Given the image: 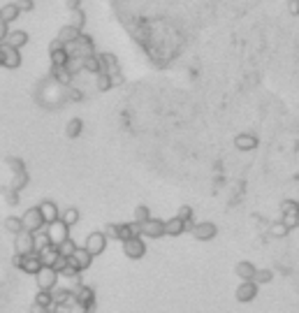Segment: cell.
<instances>
[{
	"label": "cell",
	"mask_w": 299,
	"mask_h": 313,
	"mask_svg": "<svg viewBox=\"0 0 299 313\" xmlns=\"http://www.w3.org/2000/svg\"><path fill=\"white\" fill-rule=\"evenodd\" d=\"M84 70L86 72H93V74H100V58H98V54H93V56H88V58H84Z\"/></svg>",
	"instance_id": "36"
},
{
	"label": "cell",
	"mask_w": 299,
	"mask_h": 313,
	"mask_svg": "<svg viewBox=\"0 0 299 313\" xmlns=\"http://www.w3.org/2000/svg\"><path fill=\"white\" fill-rule=\"evenodd\" d=\"M5 230L10 232V234H19V232L23 230V223L19 216H7L5 218Z\"/></svg>",
	"instance_id": "34"
},
{
	"label": "cell",
	"mask_w": 299,
	"mask_h": 313,
	"mask_svg": "<svg viewBox=\"0 0 299 313\" xmlns=\"http://www.w3.org/2000/svg\"><path fill=\"white\" fill-rule=\"evenodd\" d=\"M123 253H125V258H130V260H141L146 255V244H144L141 237H130V239L123 242Z\"/></svg>",
	"instance_id": "4"
},
{
	"label": "cell",
	"mask_w": 299,
	"mask_h": 313,
	"mask_svg": "<svg viewBox=\"0 0 299 313\" xmlns=\"http://www.w3.org/2000/svg\"><path fill=\"white\" fill-rule=\"evenodd\" d=\"M47 234H49V242L51 246H58V244H63L70 237V227L63 223V220H54V223H49L47 225Z\"/></svg>",
	"instance_id": "6"
},
{
	"label": "cell",
	"mask_w": 299,
	"mask_h": 313,
	"mask_svg": "<svg viewBox=\"0 0 299 313\" xmlns=\"http://www.w3.org/2000/svg\"><path fill=\"white\" fill-rule=\"evenodd\" d=\"M84 23H86V14H84L82 10H74L70 12V26H74L77 30H82Z\"/></svg>",
	"instance_id": "38"
},
{
	"label": "cell",
	"mask_w": 299,
	"mask_h": 313,
	"mask_svg": "<svg viewBox=\"0 0 299 313\" xmlns=\"http://www.w3.org/2000/svg\"><path fill=\"white\" fill-rule=\"evenodd\" d=\"M0 65L7 67V70L21 67V51L10 47V44H0Z\"/></svg>",
	"instance_id": "3"
},
{
	"label": "cell",
	"mask_w": 299,
	"mask_h": 313,
	"mask_svg": "<svg viewBox=\"0 0 299 313\" xmlns=\"http://www.w3.org/2000/svg\"><path fill=\"white\" fill-rule=\"evenodd\" d=\"M185 232V220H181L179 216L165 220V234L167 237H181Z\"/></svg>",
	"instance_id": "21"
},
{
	"label": "cell",
	"mask_w": 299,
	"mask_h": 313,
	"mask_svg": "<svg viewBox=\"0 0 299 313\" xmlns=\"http://www.w3.org/2000/svg\"><path fill=\"white\" fill-rule=\"evenodd\" d=\"M49 58H51V65H65V63L70 61V54H67L65 47H60V49L49 51Z\"/></svg>",
	"instance_id": "28"
},
{
	"label": "cell",
	"mask_w": 299,
	"mask_h": 313,
	"mask_svg": "<svg viewBox=\"0 0 299 313\" xmlns=\"http://www.w3.org/2000/svg\"><path fill=\"white\" fill-rule=\"evenodd\" d=\"M148 218H151V209H148L146 204H139V207H135V214H132V220H135L137 225H141V223H146Z\"/></svg>",
	"instance_id": "32"
},
{
	"label": "cell",
	"mask_w": 299,
	"mask_h": 313,
	"mask_svg": "<svg viewBox=\"0 0 299 313\" xmlns=\"http://www.w3.org/2000/svg\"><path fill=\"white\" fill-rule=\"evenodd\" d=\"M60 276H65V279H77V276H82V274H79V271H77L74 269V267H70V264H67V267H65V269H63V271H60Z\"/></svg>",
	"instance_id": "48"
},
{
	"label": "cell",
	"mask_w": 299,
	"mask_h": 313,
	"mask_svg": "<svg viewBox=\"0 0 299 313\" xmlns=\"http://www.w3.org/2000/svg\"><path fill=\"white\" fill-rule=\"evenodd\" d=\"M51 299H54V306H65V304L70 306V304H74L70 288H60V286H56L51 290Z\"/></svg>",
	"instance_id": "19"
},
{
	"label": "cell",
	"mask_w": 299,
	"mask_h": 313,
	"mask_svg": "<svg viewBox=\"0 0 299 313\" xmlns=\"http://www.w3.org/2000/svg\"><path fill=\"white\" fill-rule=\"evenodd\" d=\"M269 232H272V237H278V239H283V237L288 234L290 230H288L285 225H283L281 220H278V223H274V225H272V230H269Z\"/></svg>",
	"instance_id": "42"
},
{
	"label": "cell",
	"mask_w": 299,
	"mask_h": 313,
	"mask_svg": "<svg viewBox=\"0 0 299 313\" xmlns=\"http://www.w3.org/2000/svg\"><path fill=\"white\" fill-rule=\"evenodd\" d=\"M17 7H19V12H33L35 10V0H17Z\"/></svg>",
	"instance_id": "43"
},
{
	"label": "cell",
	"mask_w": 299,
	"mask_h": 313,
	"mask_svg": "<svg viewBox=\"0 0 299 313\" xmlns=\"http://www.w3.org/2000/svg\"><path fill=\"white\" fill-rule=\"evenodd\" d=\"M5 44H10V47H14V49L21 51V47H26L28 44V33L26 30H10Z\"/></svg>",
	"instance_id": "22"
},
{
	"label": "cell",
	"mask_w": 299,
	"mask_h": 313,
	"mask_svg": "<svg viewBox=\"0 0 299 313\" xmlns=\"http://www.w3.org/2000/svg\"><path fill=\"white\" fill-rule=\"evenodd\" d=\"M130 237H141L139 225H137L135 220L132 223H116V242H125Z\"/></svg>",
	"instance_id": "16"
},
{
	"label": "cell",
	"mask_w": 299,
	"mask_h": 313,
	"mask_svg": "<svg viewBox=\"0 0 299 313\" xmlns=\"http://www.w3.org/2000/svg\"><path fill=\"white\" fill-rule=\"evenodd\" d=\"M86 311V306H82V304H70V313H84Z\"/></svg>",
	"instance_id": "52"
},
{
	"label": "cell",
	"mask_w": 299,
	"mask_h": 313,
	"mask_svg": "<svg viewBox=\"0 0 299 313\" xmlns=\"http://www.w3.org/2000/svg\"><path fill=\"white\" fill-rule=\"evenodd\" d=\"M14 251H17V255H28V253H33L35 251L33 232L21 230L19 234H14Z\"/></svg>",
	"instance_id": "14"
},
{
	"label": "cell",
	"mask_w": 299,
	"mask_h": 313,
	"mask_svg": "<svg viewBox=\"0 0 299 313\" xmlns=\"http://www.w3.org/2000/svg\"><path fill=\"white\" fill-rule=\"evenodd\" d=\"M60 220H63V223H65L67 227L77 225V223H79V209H74V207H67L65 211H60Z\"/></svg>",
	"instance_id": "30"
},
{
	"label": "cell",
	"mask_w": 299,
	"mask_h": 313,
	"mask_svg": "<svg viewBox=\"0 0 299 313\" xmlns=\"http://www.w3.org/2000/svg\"><path fill=\"white\" fill-rule=\"evenodd\" d=\"M257 292H260V286H257V283H253V281H241L237 292H234V297H237V302L248 304L257 297Z\"/></svg>",
	"instance_id": "12"
},
{
	"label": "cell",
	"mask_w": 299,
	"mask_h": 313,
	"mask_svg": "<svg viewBox=\"0 0 299 313\" xmlns=\"http://www.w3.org/2000/svg\"><path fill=\"white\" fill-rule=\"evenodd\" d=\"M79 35H82V30H77L74 26H70V23H67V26H63V28L58 30L56 40H58V42H63V44L67 47V44H72L77 37H79Z\"/></svg>",
	"instance_id": "24"
},
{
	"label": "cell",
	"mask_w": 299,
	"mask_h": 313,
	"mask_svg": "<svg viewBox=\"0 0 299 313\" xmlns=\"http://www.w3.org/2000/svg\"><path fill=\"white\" fill-rule=\"evenodd\" d=\"M257 144H260L257 137L255 135H250V132H241V135L234 137V146L239 148V151H255Z\"/></svg>",
	"instance_id": "18"
},
{
	"label": "cell",
	"mask_w": 299,
	"mask_h": 313,
	"mask_svg": "<svg viewBox=\"0 0 299 313\" xmlns=\"http://www.w3.org/2000/svg\"><path fill=\"white\" fill-rule=\"evenodd\" d=\"M65 67L70 70V74L74 77V74H79V72L84 70V58H77V56H70V61L65 63Z\"/></svg>",
	"instance_id": "39"
},
{
	"label": "cell",
	"mask_w": 299,
	"mask_h": 313,
	"mask_svg": "<svg viewBox=\"0 0 299 313\" xmlns=\"http://www.w3.org/2000/svg\"><path fill=\"white\" fill-rule=\"evenodd\" d=\"M67 264H70V267H74L77 271H86L88 267L93 264V255L84 246H77V251L72 253L70 258H67Z\"/></svg>",
	"instance_id": "7"
},
{
	"label": "cell",
	"mask_w": 299,
	"mask_h": 313,
	"mask_svg": "<svg viewBox=\"0 0 299 313\" xmlns=\"http://www.w3.org/2000/svg\"><path fill=\"white\" fill-rule=\"evenodd\" d=\"M38 209H40V214H42V218H44V225H49V223H54V220L60 218L58 204L51 202V200H44V202H40Z\"/></svg>",
	"instance_id": "15"
},
{
	"label": "cell",
	"mask_w": 299,
	"mask_h": 313,
	"mask_svg": "<svg viewBox=\"0 0 299 313\" xmlns=\"http://www.w3.org/2000/svg\"><path fill=\"white\" fill-rule=\"evenodd\" d=\"M21 262H23V255H14V258H12V264L19 267V269H21Z\"/></svg>",
	"instance_id": "54"
},
{
	"label": "cell",
	"mask_w": 299,
	"mask_h": 313,
	"mask_svg": "<svg viewBox=\"0 0 299 313\" xmlns=\"http://www.w3.org/2000/svg\"><path fill=\"white\" fill-rule=\"evenodd\" d=\"M139 234L148 237V239H160V237H165V220L153 218L151 216L146 223H141L139 225Z\"/></svg>",
	"instance_id": "9"
},
{
	"label": "cell",
	"mask_w": 299,
	"mask_h": 313,
	"mask_svg": "<svg viewBox=\"0 0 299 313\" xmlns=\"http://www.w3.org/2000/svg\"><path fill=\"white\" fill-rule=\"evenodd\" d=\"M84 313H98V311H95V306H88V308H86V311H84Z\"/></svg>",
	"instance_id": "56"
},
{
	"label": "cell",
	"mask_w": 299,
	"mask_h": 313,
	"mask_svg": "<svg viewBox=\"0 0 299 313\" xmlns=\"http://www.w3.org/2000/svg\"><path fill=\"white\" fill-rule=\"evenodd\" d=\"M33 246H35V253H40V251H42V248L51 246V242H49V234H47V230H40V232H35V234H33Z\"/></svg>",
	"instance_id": "31"
},
{
	"label": "cell",
	"mask_w": 299,
	"mask_h": 313,
	"mask_svg": "<svg viewBox=\"0 0 299 313\" xmlns=\"http://www.w3.org/2000/svg\"><path fill=\"white\" fill-rule=\"evenodd\" d=\"M65 267H67V258H65V255H60V253H58V258H56V262H54V269H56V274L60 276V271L65 269Z\"/></svg>",
	"instance_id": "44"
},
{
	"label": "cell",
	"mask_w": 299,
	"mask_h": 313,
	"mask_svg": "<svg viewBox=\"0 0 299 313\" xmlns=\"http://www.w3.org/2000/svg\"><path fill=\"white\" fill-rule=\"evenodd\" d=\"M84 248L91 253L93 258L102 255L104 248H107V237H104V232H91V234L86 237V244H84Z\"/></svg>",
	"instance_id": "8"
},
{
	"label": "cell",
	"mask_w": 299,
	"mask_h": 313,
	"mask_svg": "<svg viewBox=\"0 0 299 313\" xmlns=\"http://www.w3.org/2000/svg\"><path fill=\"white\" fill-rule=\"evenodd\" d=\"M65 49H67V54H70V56H77V58H88V56L95 54V44H93V40L88 37V35L82 33L72 44H67Z\"/></svg>",
	"instance_id": "1"
},
{
	"label": "cell",
	"mask_w": 299,
	"mask_h": 313,
	"mask_svg": "<svg viewBox=\"0 0 299 313\" xmlns=\"http://www.w3.org/2000/svg\"><path fill=\"white\" fill-rule=\"evenodd\" d=\"M51 77H54L58 84H63V86H67V84L72 82V74L65 65H51Z\"/></svg>",
	"instance_id": "27"
},
{
	"label": "cell",
	"mask_w": 299,
	"mask_h": 313,
	"mask_svg": "<svg viewBox=\"0 0 299 313\" xmlns=\"http://www.w3.org/2000/svg\"><path fill=\"white\" fill-rule=\"evenodd\" d=\"M255 271H257V267L253 262H248V260H241V262H237V267H234V274L239 276L241 281H253Z\"/></svg>",
	"instance_id": "20"
},
{
	"label": "cell",
	"mask_w": 299,
	"mask_h": 313,
	"mask_svg": "<svg viewBox=\"0 0 299 313\" xmlns=\"http://www.w3.org/2000/svg\"><path fill=\"white\" fill-rule=\"evenodd\" d=\"M35 281H38L40 290H54L58 286V274H56L54 267H42V269L35 274Z\"/></svg>",
	"instance_id": "10"
},
{
	"label": "cell",
	"mask_w": 299,
	"mask_h": 313,
	"mask_svg": "<svg viewBox=\"0 0 299 313\" xmlns=\"http://www.w3.org/2000/svg\"><path fill=\"white\" fill-rule=\"evenodd\" d=\"M51 313H65V311H56V308H54V311H51Z\"/></svg>",
	"instance_id": "57"
},
{
	"label": "cell",
	"mask_w": 299,
	"mask_h": 313,
	"mask_svg": "<svg viewBox=\"0 0 299 313\" xmlns=\"http://www.w3.org/2000/svg\"><path fill=\"white\" fill-rule=\"evenodd\" d=\"M272 281H274L272 269H257L255 276H253V283H257V286H267V283H272Z\"/></svg>",
	"instance_id": "35"
},
{
	"label": "cell",
	"mask_w": 299,
	"mask_h": 313,
	"mask_svg": "<svg viewBox=\"0 0 299 313\" xmlns=\"http://www.w3.org/2000/svg\"><path fill=\"white\" fill-rule=\"evenodd\" d=\"M176 216H179L181 220H193V209L188 207V204H183V207L179 209V214H176Z\"/></svg>",
	"instance_id": "46"
},
{
	"label": "cell",
	"mask_w": 299,
	"mask_h": 313,
	"mask_svg": "<svg viewBox=\"0 0 299 313\" xmlns=\"http://www.w3.org/2000/svg\"><path fill=\"white\" fill-rule=\"evenodd\" d=\"M65 5H67V10H70V12L82 10V0H65Z\"/></svg>",
	"instance_id": "51"
},
{
	"label": "cell",
	"mask_w": 299,
	"mask_h": 313,
	"mask_svg": "<svg viewBox=\"0 0 299 313\" xmlns=\"http://www.w3.org/2000/svg\"><path fill=\"white\" fill-rule=\"evenodd\" d=\"M70 292H72V299H74L77 304H82V306H95V292H93V288H88V286H72L70 288Z\"/></svg>",
	"instance_id": "11"
},
{
	"label": "cell",
	"mask_w": 299,
	"mask_h": 313,
	"mask_svg": "<svg viewBox=\"0 0 299 313\" xmlns=\"http://www.w3.org/2000/svg\"><path fill=\"white\" fill-rule=\"evenodd\" d=\"M98 58H100V70H102V72H107V74H116V72H121L116 56H111V54H98Z\"/></svg>",
	"instance_id": "23"
},
{
	"label": "cell",
	"mask_w": 299,
	"mask_h": 313,
	"mask_svg": "<svg viewBox=\"0 0 299 313\" xmlns=\"http://www.w3.org/2000/svg\"><path fill=\"white\" fill-rule=\"evenodd\" d=\"M26 183H28V174H26V172H19V174H14V181H12L10 188H14V190H21Z\"/></svg>",
	"instance_id": "41"
},
{
	"label": "cell",
	"mask_w": 299,
	"mask_h": 313,
	"mask_svg": "<svg viewBox=\"0 0 299 313\" xmlns=\"http://www.w3.org/2000/svg\"><path fill=\"white\" fill-rule=\"evenodd\" d=\"M38 255H40V262H42V267H54L56 258H58V248H56V246H47V248H42Z\"/></svg>",
	"instance_id": "26"
},
{
	"label": "cell",
	"mask_w": 299,
	"mask_h": 313,
	"mask_svg": "<svg viewBox=\"0 0 299 313\" xmlns=\"http://www.w3.org/2000/svg\"><path fill=\"white\" fill-rule=\"evenodd\" d=\"M297 227H299V220H297Z\"/></svg>",
	"instance_id": "58"
},
{
	"label": "cell",
	"mask_w": 299,
	"mask_h": 313,
	"mask_svg": "<svg viewBox=\"0 0 299 313\" xmlns=\"http://www.w3.org/2000/svg\"><path fill=\"white\" fill-rule=\"evenodd\" d=\"M19 7H17V3H7V5H3L0 7V21H5V23H12V21H17L19 19Z\"/></svg>",
	"instance_id": "25"
},
{
	"label": "cell",
	"mask_w": 299,
	"mask_h": 313,
	"mask_svg": "<svg viewBox=\"0 0 299 313\" xmlns=\"http://www.w3.org/2000/svg\"><path fill=\"white\" fill-rule=\"evenodd\" d=\"M95 88L98 91H111V74H107V72H100V74H95Z\"/></svg>",
	"instance_id": "33"
},
{
	"label": "cell",
	"mask_w": 299,
	"mask_h": 313,
	"mask_svg": "<svg viewBox=\"0 0 299 313\" xmlns=\"http://www.w3.org/2000/svg\"><path fill=\"white\" fill-rule=\"evenodd\" d=\"M82 130H84L82 119H70V121H67V126H65V135H67L70 139H77L79 135H82Z\"/></svg>",
	"instance_id": "29"
},
{
	"label": "cell",
	"mask_w": 299,
	"mask_h": 313,
	"mask_svg": "<svg viewBox=\"0 0 299 313\" xmlns=\"http://www.w3.org/2000/svg\"><path fill=\"white\" fill-rule=\"evenodd\" d=\"M7 165L12 167V172H14V174H19V172H26V170H23V163H21V160H17V158H7Z\"/></svg>",
	"instance_id": "45"
},
{
	"label": "cell",
	"mask_w": 299,
	"mask_h": 313,
	"mask_svg": "<svg viewBox=\"0 0 299 313\" xmlns=\"http://www.w3.org/2000/svg\"><path fill=\"white\" fill-rule=\"evenodd\" d=\"M56 248H58V253H60V255H65V258H70L72 253L77 251V244H74V239H72V237H67L65 242H63V244H58V246H56Z\"/></svg>",
	"instance_id": "37"
},
{
	"label": "cell",
	"mask_w": 299,
	"mask_h": 313,
	"mask_svg": "<svg viewBox=\"0 0 299 313\" xmlns=\"http://www.w3.org/2000/svg\"><path fill=\"white\" fill-rule=\"evenodd\" d=\"M191 234L195 237L197 242H211V239H216L218 227L213 225V223H209V220H204V223H197V225H193Z\"/></svg>",
	"instance_id": "13"
},
{
	"label": "cell",
	"mask_w": 299,
	"mask_h": 313,
	"mask_svg": "<svg viewBox=\"0 0 299 313\" xmlns=\"http://www.w3.org/2000/svg\"><path fill=\"white\" fill-rule=\"evenodd\" d=\"M5 198L10 204H17L19 202V190H14V188H5Z\"/></svg>",
	"instance_id": "47"
},
{
	"label": "cell",
	"mask_w": 299,
	"mask_h": 313,
	"mask_svg": "<svg viewBox=\"0 0 299 313\" xmlns=\"http://www.w3.org/2000/svg\"><path fill=\"white\" fill-rule=\"evenodd\" d=\"M60 47H65V44H63V42H58V40H51L49 51H51V49H60Z\"/></svg>",
	"instance_id": "55"
},
{
	"label": "cell",
	"mask_w": 299,
	"mask_h": 313,
	"mask_svg": "<svg viewBox=\"0 0 299 313\" xmlns=\"http://www.w3.org/2000/svg\"><path fill=\"white\" fill-rule=\"evenodd\" d=\"M288 10L292 12V14H299V0H290V5H288Z\"/></svg>",
	"instance_id": "53"
},
{
	"label": "cell",
	"mask_w": 299,
	"mask_h": 313,
	"mask_svg": "<svg viewBox=\"0 0 299 313\" xmlns=\"http://www.w3.org/2000/svg\"><path fill=\"white\" fill-rule=\"evenodd\" d=\"M35 302L42 304V306L47 308H54V299H51V290H40L38 295H35Z\"/></svg>",
	"instance_id": "40"
},
{
	"label": "cell",
	"mask_w": 299,
	"mask_h": 313,
	"mask_svg": "<svg viewBox=\"0 0 299 313\" xmlns=\"http://www.w3.org/2000/svg\"><path fill=\"white\" fill-rule=\"evenodd\" d=\"M7 33H10V23L0 21V44H5V40H7Z\"/></svg>",
	"instance_id": "50"
},
{
	"label": "cell",
	"mask_w": 299,
	"mask_h": 313,
	"mask_svg": "<svg viewBox=\"0 0 299 313\" xmlns=\"http://www.w3.org/2000/svg\"><path fill=\"white\" fill-rule=\"evenodd\" d=\"M54 308H47V306H42V304H38V302H33L30 304V313H51Z\"/></svg>",
	"instance_id": "49"
},
{
	"label": "cell",
	"mask_w": 299,
	"mask_h": 313,
	"mask_svg": "<svg viewBox=\"0 0 299 313\" xmlns=\"http://www.w3.org/2000/svg\"><path fill=\"white\" fill-rule=\"evenodd\" d=\"M40 269H42V262H40L38 253L33 251V253H28V255H23V262H21V271H23V274L35 276Z\"/></svg>",
	"instance_id": "17"
},
{
	"label": "cell",
	"mask_w": 299,
	"mask_h": 313,
	"mask_svg": "<svg viewBox=\"0 0 299 313\" xmlns=\"http://www.w3.org/2000/svg\"><path fill=\"white\" fill-rule=\"evenodd\" d=\"M281 211H283V218L281 223L288 230H292V227H297V220H299V202H294V200H285V202L281 204Z\"/></svg>",
	"instance_id": "5"
},
{
	"label": "cell",
	"mask_w": 299,
	"mask_h": 313,
	"mask_svg": "<svg viewBox=\"0 0 299 313\" xmlns=\"http://www.w3.org/2000/svg\"><path fill=\"white\" fill-rule=\"evenodd\" d=\"M21 223H23V230L26 232H40V230H44V218H42V214H40V209L38 207H30V209H26V214L21 216Z\"/></svg>",
	"instance_id": "2"
}]
</instances>
